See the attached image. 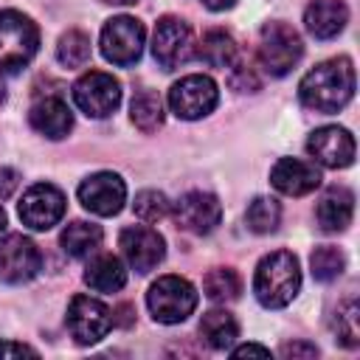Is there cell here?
<instances>
[{
  "label": "cell",
  "mask_w": 360,
  "mask_h": 360,
  "mask_svg": "<svg viewBox=\"0 0 360 360\" xmlns=\"http://www.w3.org/2000/svg\"><path fill=\"white\" fill-rule=\"evenodd\" d=\"M354 96V68L349 56L318 62L298 84V98L315 112H338Z\"/></svg>",
  "instance_id": "cell-1"
},
{
  "label": "cell",
  "mask_w": 360,
  "mask_h": 360,
  "mask_svg": "<svg viewBox=\"0 0 360 360\" xmlns=\"http://www.w3.org/2000/svg\"><path fill=\"white\" fill-rule=\"evenodd\" d=\"M301 290V267L290 250L267 253L253 273V292L262 307L281 309L287 307Z\"/></svg>",
  "instance_id": "cell-2"
},
{
  "label": "cell",
  "mask_w": 360,
  "mask_h": 360,
  "mask_svg": "<svg viewBox=\"0 0 360 360\" xmlns=\"http://www.w3.org/2000/svg\"><path fill=\"white\" fill-rule=\"evenodd\" d=\"M39 48L37 22L14 8L0 11V73H17Z\"/></svg>",
  "instance_id": "cell-3"
},
{
  "label": "cell",
  "mask_w": 360,
  "mask_h": 360,
  "mask_svg": "<svg viewBox=\"0 0 360 360\" xmlns=\"http://www.w3.org/2000/svg\"><path fill=\"white\" fill-rule=\"evenodd\" d=\"M304 56L298 31L287 22H264L259 34V65L270 76H287Z\"/></svg>",
  "instance_id": "cell-4"
},
{
  "label": "cell",
  "mask_w": 360,
  "mask_h": 360,
  "mask_svg": "<svg viewBox=\"0 0 360 360\" xmlns=\"http://www.w3.org/2000/svg\"><path fill=\"white\" fill-rule=\"evenodd\" d=\"M146 307L158 323H180L197 309V290L183 276H160L146 292Z\"/></svg>",
  "instance_id": "cell-5"
},
{
  "label": "cell",
  "mask_w": 360,
  "mask_h": 360,
  "mask_svg": "<svg viewBox=\"0 0 360 360\" xmlns=\"http://www.w3.org/2000/svg\"><path fill=\"white\" fill-rule=\"evenodd\" d=\"M98 45H101V53H104L107 62H112L118 68H129L143 53L146 28H143L141 20H135L129 14H118V17L104 22Z\"/></svg>",
  "instance_id": "cell-6"
},
{
  "label": "cell",
  "mask_w": 360,
  "mask_h": 360,
  "mask_svg": "<svg viewBox=\"0 0 360 360\" xmlns=\"http://www.w3.org/2000/svg\"><path fill=\"white\" fill-rule=\"evenodd\" d=\"M219 101V90H217V82L211 76H202V73H191V76H183L180 82L172 84L169 90V110L183 118V121H197V118H205L208 112H214Z\"/></svg>",
  "instance_id": "cell-7"
},
{
  "label": "cell",
  "mask_w": 360,
  "mask_h": 360,
  "mask_svg": "<svg viewBox=\"0 0 360 360\" xmlns=\"http://www.w3.org/2000/svg\"><path fill=\"white\" fill-rule=\"evenodd\" d=\"M194 34L180 17H160L152 34V56L163 70H174L194 56Z\"/></svg>",
  "instance_id": "cell-8"
},
{
  "label": "cell",
  "mask_w": 360,
  "mask_h": 360,
  "mask_svg": "<svg viewBox=\"0 0 360 360\" xmlns=\"http://www.w3.org/2000/svg\"><path fill=\"white\" fill-rule=\"evenodd\" d=\"M73 101L90 118H107L121 104V84L118 79H112V73L87 70L73 84Z\"/></svg>",
  "instance_id": "cell-9"
},
{
  "label": "cell",
  "mask_w": 360,
  "mask_h": 360,
  "mask_svg": "<svg viewBox=\"0 0 360 360\" xmlns=\"http://www.w3.org/2000/svg\"><path fill=\"white\" fill-rule=\"evenodd\" d=\"M112 326V312L104 301L93 295H73L68 304V329L76 343H98Z\"/></svg>",
  "instance_id": "cell-10"
},
{
  "label": "cell",
  "mask_w": 360,
  "mask_h": 360,
  "mask_svg": "<svg viewBox=\"0 0 360 360\" xmlns=\"http://www.w3.org/2000/svg\"><path fill=\"white\" fill-rule=\"evenodd\" d=\"M39 270H42V253L28 236L8 233L0 239V281L22 284L31 281Z\"/></svg>",
  "instance_id": "cell-11"
},
{
  "label": "cell",
  "mask_w": 360,
  "mask_h": 360,
  "mask_svg": "<svg viewBox=\"0 0 360 360\" xmlns=\"http://www.w3.org/2000/svg\"><path fill=\"white\" fill-rule=\"evenodd\" d=\"M65 194L51 186V183H37L31 186L22 200H20V219L22 225H28L31 231H51L62 217H65Z\"/></svg>",
  "instance_id": "cell-12"
},
{
  "label": "cell",
  "mask_w": 360,
  "mask_h": 360,
  "mask_svg": "<svg viewBox=\"0 0 360 360\" xmlns=\"http://www.w3.org/2000/svg\"><path fill=\"white\" fill-rule=\"evenodd\" d=\"M79 202L96 217H115L127 202V186L115 172H96L82 180Z\"/></svg>",
  "instance_id": "cell-13"
},
{
  "label": "cell",
  "mask_w": 360,
  "mask_h": 360,
  "mask_svg": "<svg viewBox=\"0 0 360 360\" xmlns=\"http://www.w3.org/2000/svg\"><path fill=\"white\" fill-rule=\"evenodd\" d=\"M172 217H174V222L183 231L197 233V236H205V233L217 231V225L222 222V205L208 191H186L174 202Z\"/></svg>",
  "instance_id": "cell-14"
},
{
  "label": "cell",
  "mask_w": 360,
  "mask_h": 360,
  "mask_svg": "<svg viewBox=\"0 0 360 360\" xmlns=\"http://www.w3.org/2000/svg\"><path fill=\"white\" fill-rule=\"evenodd\" d=\"M118 245H121V253L129 262V267L138 270V273L155 270L163 262V256H166L163 236L155 228H149V225H129V228H124L121 236H118Z\"/></svg>",
  "instance_id": "cell-15"
},
{
  "label": "cell",
  "mask_w": 360,
  "mask_h": 360,
  "mask_svg": "<svg viewBox=\"0 0 360 360\" xmlns=\"http://www.w3.org/2000/svg\"><path fill=\"white\" fill-rule=\"evenodd\" d=\"M307 152L326 169H346L354 163V138L343 127H318L307 141Z\"/></svg>",
  "instance_id": "cell-16"
},
{
  "label": "cell",
  "mask_w": 360,
  "mask_h": 360,
  "mask_svg": "<svg viewBox=\"0 0 360 360\" xmlns=\"http://www.w3.org/2000/svg\"><path fill=\"white\" fill-rule=\"evenodd\" d=\"M270 183H273L276 191H281L287 197H304V194H312L321 186V172L309 160L278 158L276 166L270 169Z\"/></svg>",
  "instance_id": "cell-17"
},
{
  "label": "cell",
  "mask_w": 360,
  "mask_h": 360,
  "mask_svg": "<svg viewBox=\"0 0 360 360\" xmlns=\"http://www.w3.org/2000/svg\"><path fill=\"white\" fill-rule=\"evenodd\" d=\"M354 214V194L346 186H332L321 194L318 205H315V219L318 228L326 233H338L346 231Z\"/></svg>",
  "instance_id": "cell-18"
},
{
  "label": "cell",
  "mask_w": 360,
  "mask_h": 360,
  "mask_svg": "<svg viewBox=\"0 0 360 360\" xmlns=\"http://www.w3.org/2000/svg\"><path fill=\"white\" fill-rule=\"evenodd\" d=\"M28 124L39 135H45L51 141H59V138H65L73 129V112H70V107L62 98L48 96V98H39L28 110Z\"/></svg>",
  "instance_id": "cell-19"
},
{
  "label": "cell",
  "mask_w": 360,
  "mask_h": 360,
  "mask_svg": "<svg viewBox=\"0 0 360 360\" xmlns=\"http://www.w3.org/2000/svg\"><path fill=\"white\" fill-rule=\"evenodd\" d=\"M349 22V8L343 0H312L304 11V28L315 39L338 37Z\"/></svg>",
  "instance_id": "cell-20"
},
{
  "label": "cell",
  "mask_w": 360,
  "mask_h": 360,
  "mask_svg": "<svg viewBox=\"0 0 360 360\" xmlns=\"http://www.w3.org/2000/svg\"><path fill=\"white\" fill-rule=\"evenodd\" d=\"M84 284L96 292H118L127 284V267L112 253H98L84 267Z\"/></svg>",
  "instance_id": "cell-21"
},
{
  "label": "cell",
  "mask_w": 360,
  "mask_h": 360,
  "mask_svg": "<svg viewBox=\"0 0 360 360\" xmlns=\"http://www.w3.org/2000/svg\"><path fill=\"white\" fill-rule=\"evenodd\" d=\"M101 239H104L101 228L93 225V222H84V219H76V222L65 225V231L59 233L62 250H65L68 256H73V259H87V256H93V253L101 248Z\"/></svg>",
  "instance_id": "cell-22"
},
{
  "label": "cell",
  "mask_w": 360,
  "mask_h": 360,
  "mask_svg": "<svg viewBox=\"0 0 360 360\" xmlns=\"http://www.w3.org/2000/svg\"><path fill=\"white\" fill-rule=\"evenodd\" d=\"M200 338L211 349H231L239 338V323L228 309H208L200 318Z\"/></svg>",
  "instance_id": "cell-23"
},
{
  "label": "cell",
  "mask_w": 360,
  "mask_h": 360,
  "mask_svg": "<svg viewBox=\"0 0 360 360\" xmlns=\"http://www.w3.org/2000/svg\"><path fill=\"white\" fill-rule=\"evenodd\" d=\"M194 53L208 65V68H231L236 62V42L228 31L222 28H211L202 34L200 45L194 48Z\"/></svg>",
  "instance_id": "cell-24"
},
{
  "label": "cell",
  "mask_w": 360,
  "mask_h": 360,
  "mask_svg": "<svg viewBox=\"0 0 360 360\" xmlns=\"http://www.w3.org/2000/svg\"><path fill=\"white\" fill-rule=\"evenodd\" d=\"M129 118L141 132H155L163 124V101L152 90H141L129 104Z\"/></svg>",
  "instance_id": "cell-25"
},
{
  "label": "cell",
  "mask_w": 360,
  "mask_h": 360,
  "mask_svg": "<svg viewBox=\"0 0 360 360\" xmlns=\"http://www.w3.org/2000/svg\"><path fill=\"white\" fill-rule=\"evenodd\" d=\"M202 290H205V295H208L211 301L225 304V301L239 298V292H242V278H239L236 270H231V267H214V270L205 273Z\"/></svg>",
  "instance_id": "cell-26"
},
{
  "label": "cell",
  "mask_w": 360,
  "mask_h": 360,
  "mask_svg": "<svg viewBox=\"0 0 360 360\" xmlns=\"http://www.w3.org/2000/svg\"><path fill=\"white\" fill-rule=\"evenodd\" d=\"M90 37L79 28H70L59 37V45H56V59L65 65V68H84L90 62Z\"/></svg>",
  "instance_id": "cell-27"
},
{
  "label": "cell",
  "mask_w": 360,
  "mask_h": 360,
  "mask_svg": "<svg viewBox=\"0 0 360 360\" xmlns=\"http://www.w3.org/2000/svg\"><path fill=\"white\" fill-rule=\"evenodd\" d=\"M245 222L253 233H273L281 222V205L273 197H256L248 211H245Z\"/></svg>",
  "instance_id": "cell-28"
},
{
  "label": "cell",
  "mask_w": 360,
  "mask_h": 360,
  "mask_svg": "<svg viewBox=\"0 0 360 360\" xmlns=\"http://www.w3.org/2000/svg\"><path fill=\"white\" fill-rule=\"evenodd\" d=\"M332 326H335V335H338V340H340L343 346L354 349V346L360 343V307H357L354 298H349V301H343V304L338 307Z\"/></svg>",
  "instance_id": "cell-29"
},
{
  "label": "cell",
  "mask_w": 360,
  "mask_h": 360,
  "mask_svg": "<svg viewBox=\"0 0 360 360\" xmlns=\"http://www.w3.org/2000/svg\"><path fill=\"white\" fill-rule=\"evenodd\" d=\"M309 267H312V276H315L318 281H335V278L343 273L346 259H343V253H340L335 245H321V248L312 250Z\"/></svg>",
  "instance_id": "cell-30"
},
{
  "label": "cell",
  "mask_w": 360,
  "mask_h": 360,
  "mask_svg": "<svg viewBox=\"0 0 360 360\" xmlns=\"http://www.w3.org/2000/svg\"><path fill=\"white\" fill-rule=\"evenodd\" d=\"M132 208H135V217H138V219H143V222H158V219H163V217L169 214V200H166L163 191L146 188V191H141V194L135 197Z\"/></svg>",
  "instance_id": "cell-31"
},
{
  "label": "cell",
  "mask_w": 360,
  "mask_h": 360,
  "mask_svg": "<svg viewBox=\"0 0 360 360\" xmlns=\"http://www.w3.org/2000/svg\"><path fill=\"white\" fill-rule=\"evenodd\" d=\"M231 87L233 90H259V79H256V73H253V68L250 65H245V62H233L231 65Z\"/></svg>",
  "instance_id": "cell-32"
},
{
  "label": "cell",
  "mask_w": 360,
  "mask_h": 360,
  "mask_svg": "<svg viewBox=\"0 0 360 360\" xmlns=\"http://www.w3.org/2000/svg\"><path fill=\"white\" fill-rule=\"evenodd\" d=\"M278 354H281V357H315L318 349H315L312 343H301V340H295V343H284V346L278 349Z\"/></svg>",
  "instance_id": "cell-33"
},
{
  "label": "cell",
  "mask_w": 360,
  "mask_h": 360,
  "mask_svg": "<svg viewBox=\"0 0 360 360\" xmlns=\"http://www.w3.org/2000/svg\"><path fill=\"white\" fill-rule=\"evenodd\" d=\"M20 186V174L14 169H0V200H8Z\"/></svg>",
  "instance_id": "cell-34"
},
{
  "label": "cell",
  "mask_w": 360,
  "mask_h": 360,
  "mask_svg": "<svg viewBox=\"0 0 360 360\" xmlns=\"http://www.w3.org/2000/svg\"><path fill=\"white\" fill-rule=\"evenodd\" d=\"M37 357V349L25 346V343H14V340H0V357Z\"/></svg>",
  "instance_id": "cell-35"
},
{
  "label": "cell",
  "mask_w": 360,
  "mask_h": 360,
  "mask_svg": "<svg viewBox=\"0 0 360 360\" xmlns=\"http://www.w3.org/2000/svg\"><path fill=\"white\" fill-rule=\"evenodd\" d=\"M231 354L233 357H270V349L259 343H245V346H236Z\"/></svg>",
  "instance_id": "cell-36"
},
{
  "label": "cell",
  "mask_w": 360,
  "mask_h": 360,
  "mask_svg": "<svg viewBox=\"0 0 360 360\" xmlns=\"http://www.w3.org/2000/svg\"><path fill=\"white\" fill-rule=\"evenodd\" d=\"M202 6H208L211 11H225V8H231L236 0H200Z\"/></svg>",
  "instance_id": "cell-37"
},
{
  "label": "cell",
  "mask_w": 360,
  "mask_h": 360,
  "mask_svg": "<svg viewBox=\"0 0 360 360\" xmlns=\"http://www.w3.org/2000/svg\"><path fill=\"white\" fill-rule=\"evenodd\" d=\"M101 3H110V6H132L138 0H101Z\"/></svg>",
  "instance_id": "cell-38"
},
{
  "label": "cell",
  "mask_w": 360,
  "mask_h": 360,
  "mask_svg": "<svg viewBox=\"0 0 360 360\" xmlns=\"http://www.w3.org/2000/svg\"><path fill=\"white\" fill-rule=\"evenodd\" d=\"M6 231V211H3V205H0V233Z\"/></svg>",
  "instance_id": "cell-39"
},
{
  "label": "cell",
  "mask_w": 360,
  "mask_h": 360,
  "mask_svg": "<svg viewBox=\"0 0 360 360\" xmlns=\"http://www.w3.org/2000/svg\"><path fill=\"white\" fill-rule=\"evenodd\" d=\"M6 101V84H3V79H0V104Z\"/></svg>",
  "instance_id": "cell-40"
}]
</instances>
